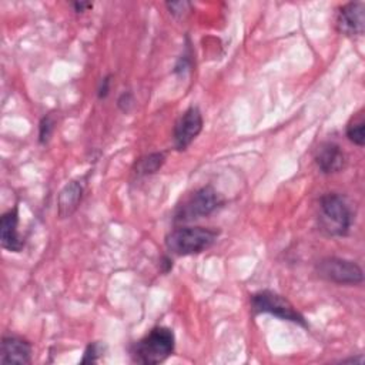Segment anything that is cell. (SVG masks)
Segmentation results:
<instances>
[{
  "instance_id": "e0dca14e",
  "label": "cell",
  "mask_w": 365,
  "mask_h": 365,
  "mask_svg": "<svg viewBox=\"0 0 365 365\" xmlns=\"http://www.w3.org/2000/svg\"><path fill=\"white\" fill-rule=\"evenodd\" d=\"M134 96L130 91H124L117 100V106L123 113H128L134 107Z\"/></svg>"
},
{
  "instance_id": "7c38bea8",
  "label": "cell",
  "mask_w": 365,
  "mask_h": 365,
  "mask_svg": "<svg viewBox=\"0 0 365 365\" xmlns=\"http://www.w3.org/2000/svg\"><path fill=\"white\" fill-rule=\"evenodd\" d=\"M84 185L80 181L67 182L57 197V214L60 218L70 217L80 205Z\"/></svg>"
},
{
  "instance_id": "ba28073f",
  "label": "cell",
  "mask_w": 365,
  "mask_h": 365,
  "mask_svg": "<svg viewBox=\"0 0 365 365\" xmlns=\"http://www.w3.org/2000/svg\"><path fill=\"white\" fill-rule=\"evenodd\" d=\"M336 29L344 36H362L365 30V4L349 1L341 6L336 14Z\"/></svg>"
},
{
  "instance_id": "277c9868",
  "label": "cell",
  "mask_w": 365,
  "mask_h": 365,
  "mask_svg": "<svg viewBox=\"0 0 365 365\" xmlns=\"http://www.w3.org/2000/svg\"><path fill=\"white\" fill-rule=\"evenodd\" d=\"M251 308L254 314H269L282 321H289L304 328H308V322L304 315L295 309V307L282 295L262 289L251 297Z\"/></svg>"
},
{
  "instance_id": "5b68a950",
  "label": "cell",
  "mask_w": 365,
  "mask_h": 365,
  "mask_svg": "<svg viewBox=\"0 0 365 365\" xmlns=\"http://www.w3.org/2000/svg\"><path fill=\"white\" fill-rule=\"evenodd\" d=\"M315 271L318 277L338 285H356L364 281L362 268L356 262L345 258H322L317 262Z\"/></svg>"
},
{
  "instance_id": "8992f818",
  "label": "cell",
  "mask_w": 365,
  "mask_h": 365,
  "mask_svg": "<svg viewBox=\"0 0 365 365\" xmlns=\"http://www.w3.org/2000/svg\"><path fill=\"white\" fill-rule=\"evenodd\" d=\"M221 204H222V200L212 187L210 185L201 187L194 194H191V197L177 211L175 220L191 221L195 218L207 217L211 212H214Z\"/></svg>"
},
{
  "instance_id": "8fae6325",
  "label": "cell",
  "mask_w": 365,
  "mask_h": 365,
  "mask_svg": "<svg viewBox=\"0 0 365 365\" xmlns=\"http://www.w3.org/2000/svg\"><path fill=\"white\" fill-rule=\"evenodd\" d=\"M315 163L322 174H334L345 167L346 157L338 144L327 141L317 148Z\"/></svg>"
},
{
  "instance_id": "2e32d148",
  "label": "cell",
  "mask_w": 365,
  "mask_h": 365,
  "mask_svg": "<svg viewBox=\"0 0 365 365\" xmlns=\"http://www.w3.org/2000/svg\"><path fill=\"white\" fill-rule=\"evenodd\" d=\"M103 345L98 344V342H91L87 345L86 351H84V355H83V359H81V364H93V362H97L100 355L103 354Z\"/></svg>"
},
{
  "instance_id": "9c48e42d",
  "label": "cell",
  "mask_w": 365,
  "mask_h": 365,
  "mask_svg": "<svg viewBox=\"0 0 365 365\" xmlns=\"http://www.w3.org/2000/svg\"><path fill=\"white\" fill-rule=\"evenodd\" d=\"M19 210L14 207L4 212L0 218V242L1 247L10 252H20L24 241L19 234Z\"/></svg>"
},
{
  "instance_id": "ffe728a7",
  "label": "cell",
  "mask_w": 365,
  "mask_h": 365,
  "mask_svg": "<svg viewBox=\"0 0 365 365\" xmlns=\"http://www.w3.org/2000/svg\"><path fill=\"white\" fill-rule=\"evenodd\" d=\"M71 6L76 13H84V11L93 9V3H88V1H74V3H71Z\"/></svg>"
},
{
  "instance_id": "3957f363",
  "label": "cell",
  "mask_w": 365,
  "mask_h": 365,
  "mask_svg": "<svg viewBox=\"0 0 365 365\" xmlns=\"http://www.w3.org/2000/svg\"><path fill=\"white\" fill-rule=\"evenodd\" d=\"M218 231L205 227H181L165 237V247L171 254L185 257L208 250L217 240Z\"/></svg>"
},
{
  "instance_id": "ac0fdd59",
  "label": "cell",
  "mask_w": 365,
  "mask_h": 365,
  "mask_svg": "<svg viewBox=\"0 0 365 365\" xmlns=\"http://www.w3.org/2000/svg\"><path fill=\"white\" fill-rule=\"evenodd\" d=\"M167 7L173 16H182L187 11V9L190 7V3L188 1H171V3H167Z\"/></svg>"
},
{
  "instance_id": "9a60e30c",
  "label": "cell",
  "mask_w": 365,
  "mask_h": 365,
  "mask_svg": "<svg viewBox=\"0 0 365 365\" xmlns=\"http://www.w3.org/2000/svg\"><path fill=\"white\" fill-rule=\"evenodd\" d=\"M54 118L51 114H47L44 115L41 120H40V124H38V141L40 144H46L48 143L53 131H54Z\"/></svg>"
},
{
  "instance_id": "6da1fadb",
  "label": "cell",
  "mask_w": 365,
  "mask_h": 365,
  "mask_svg": "<svg viewBox=\"0 0 365 365\" xmlns=\"http://www.w3.org/2000/svg\"><path fill=\"white\" fill-rule=\"evenodd\" d=\"M175 348V336L173 329L167 327H155L131 349V358L137 364L157 365L164 362Z\"/></svg>"
},
{
  "instance_id": "7a4b0ae2",
  "label": "cell",
  "mask_w": 365,
  "mask_h": 365,
  "mask_svg": "<svg viewBox=\"0 0 365 365\" xmlns=\"http://www.w3.org/2000/svg\"><path fill=\"white\" fill-rule=\"evenodd\" d=\"M352 224V214L346 200L336 194L328 192L318 202V225L329 237H344Z\"/></svg>"
},
{
  "instance_id": "30bf717a",
  "label": "cell",
  "mask_w": 365,
  "mask_h": 365,
  "mask_svg": "<svg viewBox=\"0 0 365 365\" xmlns=\"http://www.w3.org/2000/svg\"><path fill=\"white\" fill-rule=\"evenodd\" d=\"M1 364H30L31 344L17 335H6L1 339Z\"/></svg>"
},
{
  "instance_id": "d6986e66",
  "label": "cell",
  "mask_w": 365,
  "mask_h": 365,
  "mask_svg": "<svg viewBox=\"0 0 365 365\" xmlns=\"http://www.w3.org/2000/svg\"><path fill=\"white\" fill-rule=\"evenodd\" d=\"M110 84H111V76H106L104 78H101L98 88H97V96L98 98H106L110 93Z\"/></svg>"
},
{
  "instance_id": "4fadbf2b",
  "label": "cell",
  "mask_w": 365,
  "mask_h": 365,
  "mask_svg": "<svg viewBox=\"0 0 365 365\" xmlns=\"http://www.w3.org/2000/svg\"><path fill=\"white\" fill-rule=\"evenodd\" d=\"M165 163L164 153H151L138 158L134 164V173L137 175H150L157 173Z\"/></svg>"
},
{
  "instance_id": "52a82bcc",
  "label": "cell",
  "mask_w": 365,
  "mask_h": 365,
  "mask_svg": "<svg viewBox=\"0 0 365 365\" xmlns=\"http://www.w3.org/2000/svg\"><path fill=\"white\" fill-rule=\"evenodd\" d=\"M202 114L198 107L187 108L175 121L173 130L174 147L178 151L187 150V147L198 137L202 130Z\"/></svg>"
},
{
  "instance_id": "5bb4252c",
  "label": "cell",
  "mask_w": 365,
  "mask_h": 365,
  "mask_svg": "<svg viewBox=\"0 0 365 365\" xmlns=\"http://www.w3.org/2000/svg\"><path fill=\"white\" fill-rule=\"evenodd\" d=\"M346 137L351 143L362 147L365 144V120L362 113H358L346 124Z\"/></svg>"
}]
</instances>
